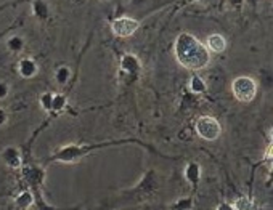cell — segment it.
Returning <instances> with one entry per match:
<instances>
[{
	"label": "cell",
	"mask_w": 273,
	"mask_h": 210,
	"mask_svg": "<svg viewBox=\"0 0 273 210\" xmlns=\"http://www.w3.org/2000/svg\"><path fill=\"white\" fill-rule=\"evenodd\" d=\"M175 58L186 69H203L211 60L209 51L191 34H180L175 42Z\"/></svg>",
	"instance_id": "obj_1"
},
{
	"label": "cell",
	"mask_w": 273,
	"mask_h": 210,
	"mask_svg": "<svg viewBox=\"0 0 273 210\" xmlns=\"http://www.w3.org/2000/svg\"><path fill=\"white\" fill-rule=\"evenodd\" d=\"M231 91L238 101L251 103L257 95V82L248 76L236 77L231 84Z\"/></svg>",
	"instance_id": "obj_2"
},
{
	"label": "cell",
	"mask_w": 273,
	"mask_h": 210,
	"mask_svg": "<svg viewBox=\"0 0 273 210\" xmlns=\"http://www.w3.org/2000/svg\"><path fill=\"white\" fill-rule=\"evenodd\" d=\"M196 132L201 138L208 140V141H214L217 140L222 133V127L218 124L217 119L209 116H204L201 119H198L196 122Z\"/></svg>",
	"instance_id": "obj_3"
},
{
	"label": "cell",
	"mask_w": 273,
	"mask_h": 210,
	"mask_svg": "<svg viewBox=\"0 0 273 210\" xmlns=\"http://www.w3.org/2000/svg\"><path fill=\"white\" fill-rule=\"evenodd\" d=\"M138 26L140 24L137 19L122 16V18L114 19V23H112V32L119 37H130L132 34H135Z\"/></svg>",
	"instance_id": "obj_4"
},
{
	"label": "cell",
	"mask_w": 273,
	"mask_h": 210,
	"mask_svg": "<svg viewBox=\"0 0 273 210\" xmlns=\"http://www.w3.org/2000/svg\"><path fill=\"white\" fill-rule=\"evenodd\" d=\"M18 71L23 77L31 79V77H34L37 74V64L32 60H23V61H19Z\"/></svg>",
	"instance_id": "obj_5"
},
{
	"label": "cell",
	"mask_w": 273,
	"mask_h": 210,
	"mask_svg": "<svg viewBox=\"0 0 273 210\" xmlns=\"http://www.w3.org/2000/svg\"><path fill=\"white\" fill-rule=\"evenodd\" d=\"M3 161L6 162V166L13 168H18L21 166V157H19L18 151L15 148H6L3 151Z\"/></svg>",
	"instance_id": "obj_6"
},
{
	"label": "cell",
	"mask_w": 273,
	"mask_h": 210,
	"mask_svg": "<svg viewBox=\"0 0 273 210\" xmlns=\"http://www.w3.org/2000/svg\"><path fill=\"white\" fill-rule=\"evenodd\" d=\"M208 47L212 51H216V53H222L225 47H227V42H225V39L220 34H212L208 37Z\"/></svg>",
	"instance_id": "obj_7"
},
{
	"label": "cell",
	"mask_w": 273,
	"mask_h": 210,
	"mask_svg": "<svg viewBox=\"0 0 273 210\" xmlns=\"http://www.w3.org/2000/svg\"><path fill=\"white\" fill-rule=\"evenodd\" d=\"M32 204H34V196H32V193H29V191H21L15 198V206L18 209L26 210V209H29Z\"/></svg>",
	"instance_id": "obj_8"
},
{
	"label": "cell",
	"mask_w": 273,
	"mask_h": 210,
	"mask_svg": "<svg viewBox=\"0 0 273 210\" xmlns=\"http://www.w3.org/2000/svg\"><path fill=\"white\" fill-rule=\"evenodd\" d=\"M231 206L235 210H254V204H252V201L249 198H246V196H243V198H238Z\"/></svg>",
	"instance_id": "obj_9"
},
{
	"label": "cell",
	"mask_w": 273,
	"mask_h": 210,
	"mask_svg": "<svg viewBox=\"0 0 273 210\" xmlns=\"http://www.w3.org/2000/svg\"><path fill=\"white\" fill-rule=\"evenodd\" d=\"M185 176H186V180L191 181V183H198L199 180V167L196 166V164H190L188 167H186L185 170Z\"/></svg>",
	"instance_id": "obj_10"
},
{
	"label": "cell",
	"mask_w": 273,
	"mask_h": 210,
	"mask_svg": "<svg viewBox=\"0 0 273 210\" xmlns=\"http://www.w3.org/2000/svg\"><path fill=\"white\" fill-rule=\"evenodd\" d=\"M190 88L195 93H203V91H206V84L199 76H193L190 81Z\"/></svg>",
	"instance_id": "obj_11"
},
{
	"label": "cell",
	"mask_w": 273,
	"mask_h": 210,
	"mask_svg": "<svg viewBox=\"0 0 273 210\" xmlns=\"http://www.w3.org/2000/svg\"><path fill=\"white\" fill-rule=\"evenodd\" d=\"M52 104H53V96H52L50 93L44 95V96H42V106H44V109L50 111V109H52Z\"/></svg>",
	"instance_id": "obj_12"
},
{
	"label": "cell",
	"mask_w": 273,
	"mask_h": 210,
	"mask_svg": "<svg viewBox=\"0 0 273 210\" xmlns=\"http://www.w3.org/2000/svg\"><path fill=\"white\" fill-rule=\"evenodd\" d=\"M191 204H193L191 199H183L180 202H177L175 209H178V210H188V209H191Z\"/></svg>",
	"instance_id": "obj_13"
},
{
	"label": "cell",
	"mask_w": 273,
	"mask_h": 210,
	"mask_svg": "<svg viewBox=\"0 0 273 210\" xmlns=\"http://www.w3.org/2000/svg\"><path fill=\"white\" fill-rule=\"evenodd\" d=\"M66 76H68V71L66 69H61L58 72V82L59 84H63V82H66Z\"/></svg>",
	"instance_id": "obj_14"
},
{
	"label": "cell",
	"mask_w": 273,
	"mask_h": 210,
	"mask_svg": "<svg viewBox=\"0 0 273 210\" xmlns=\"http://www.w3.org/2000/svg\"><path fill=\"white\" fill-rule=\"evenodd\" d=\"M216 210H235L233 209V206L231 204H228V202H222L220 206H217V209Z\"/></svg>",
	"instance_id": "obj_15"
},
{
	"label": "cell",
	"mask_w": 273,
	"mask_h": 210,
	"mask_svg": "<svg viewBox=\"0 0 273 210\" xmlns=\"http://www.w3.org/2000/svg\"><path fill=\"white\" fill-rule=\"evenodd\" d=\"M6 93H8V88H6L5 84H0V98H3Z\"/></svg>",
	"instance_id": "obj_16"
},
{
	"label": "cell",
	"mask_w": 273,
	"mask_h": 210,
	"mask_svg": "<svg viewBox=\"0 0 273 210\" xmlns=\"http://www.w3.org/2000/svg\"><path fill=\"white\" fill-rule=\"evenodd\" d=\"M5 121H6V114H5V111L0 108V126H2V124H5Z\"/></svg>",
	"instance_id": "obj_17"
},
{
	"label": "cell",
	"mask_w": 273,
	"mask_h": 210,
	"mask_svg": "<svg viewBox=\"0 0 273 210\" xmlns=\"http://www.w3.org/2000/svg\"><path fill=\"white\" fill-rule=\"evenodd\" d=\"M265 159H269V161H272V144L269 146V149H267V153H265Z\"/></svg>",
	"instance_id": "obj_18"
}]
</instances>
